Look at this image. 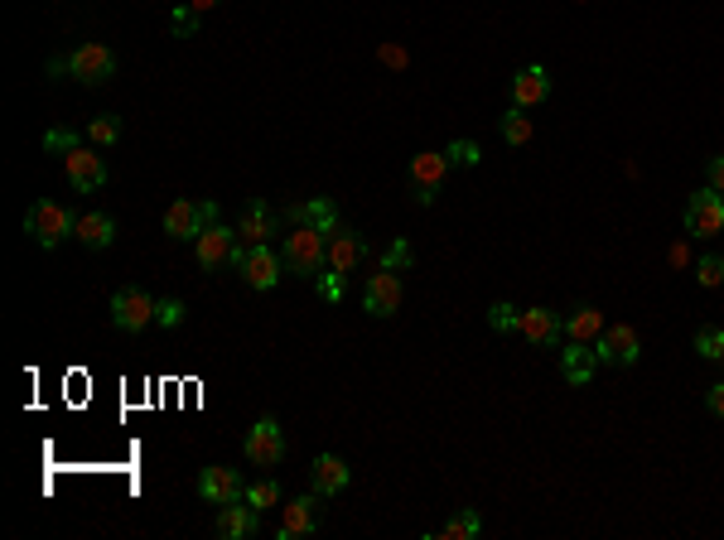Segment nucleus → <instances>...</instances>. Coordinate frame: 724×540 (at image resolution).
Returning <instances> with one entry per match:
<instances>
[{"instance_id":"obj_1","label":"nucleus","mask_w":724,"mask_h":540,"mask_svg":"<svg viewBox=\"0 0 724 540\" xmlns=\"http://www.w3.org/2000/svg\"><path fill=\"white\" fill-rule=\"evenodd\" d=\"M280 256H285V270H295V275H319L329 266V232L314 222H290Z\"/></svg>"},{"instance_id":"obj_2","label":"nucleus","mask_w":724,"mask_h":540,"mask_svg":"<svg viewBox=\"0 0 724 540\" xmlns=\"http://www.w3.org/2000/svg\"><path fill=\"white\" fill-rule=\"evenodd\" d=\"M78 217L68 203H54V198H34L25 213V232L34 237V242L44 246V251H54L63 237H78Z\"/></svg>"},{"instance_id":"obj_3","label":"nucleus","mask_w":724,"mask_h":540,"mask_svg":"<svg viewBox=\"0 0 724 540\" xmlns=\"http://www.w3.org/2000/svg\"><path fill=\"white\" fill-rule=\"evenodd\" d=\"M247 246L237 242V227H223V222H208L203 232L194 237V256L203 270H223V266H237Z\"/></svg>"},{"instance_id":"obj_4","label":"nucleus","mask_w":724,"mask_h":540,"mask_svg":"<svg viewBox=\"0 0 724 540\" xmlns=\"http://www.w3.org/2000/svg\"><path fill=\"white\" fill-rule=\"evenodd\" d=\"M208 222H218V203H213V198H203V203L179 198V203L165 208V237L169 242H194Z\"/></svg>"},{"instance_id":"obj_5","label":"nucleus","mask_w":724,"mask_h":540,"mask_svg":"<svg viewBox=\"0 0 724 540\" xmlns=\"http://www.w3.org/2000/svg\"><path fill=\"white\" fill-rule=\"evenodd\" d=\"M155 309H160V299H150L140 285H126V290L112 295V324L121 333H145L155 324Z\"/></svg>"},{"instance_id":"obj_6","label":"nucleus","mask_w":724,"mask_h":540,"mask_svg":"<svg viewBox=\"0 0 724 540\" xmlns=\"http://www.w3.org/2000/svg\"><path fill=\"white\" fill-rule=\"evenodd\" d=\"M724 232V193H715L710 184L686 198V237H720Z\"/></svg>"},{"instance_id":"obj_7","label":"nucleus","mask_w":724,"mask_h":540,"mask_svg":"<svg viewBox=\"0 0 724 540\" xmlns=\"http://www.w3.org/2000/svg\"><path fill=\"white\" fill-rule=\"evenodd\" d=\"M63 174H68L73 193L107 189V155H102V150H92V145H78V150H68V155H63Z\"/></svg>"},{"instance_id":"obj_8","label":"nucleus","mask_w":724,"mask_h":540,"mask_svg":"<svg viewBox=\"0 0 724 540\" xmlns=\"http://www.w3.org/2000/svg\"><path fill=\"white\" fill-rule=\"evenodd\" d=\"M68 73L83 82V87H102V82L116 78V54L107 49V44H78L73 54H68Z\"/></svg>"},{"instance_id":"obj_9","label":"nucleus","mask_w":724,"mask_h":540,"mask_svg":"<svg viewBox=\"0 0 724 540\" xmlns=\"http://www.w3.org/2000/svg\"><path fill=\"white\" fill-rule=\"evenodd\" d=\"M237 270H242V280H247L251 290H276L280 275H285V256H280L271 242L247 246L242 261H237Z\"/></svg>"},{"instance_id":"obj_10","label":"nucleus","mask_w":724,"mask_h":540,"mask_svg":"<svg viewBox=\"0 0 724 540\" xmlns=\"http://www.w3.org/2000/svg\"><path fill=\"white\" fill-rule=\"evenodd\" d=\"M242 454H247V463H261V468L285 459V430H280L276 415H261V420L251 425L247 439H242Z\"/></svg>"},{"instance_id":"obj_11","label":"nucleus","mask_w":724,"mask_h":540,"mask_svg":"<svg viewBox=\"0 0 724 540\" xmlns=\"http://www.w3.org/2000/svg\"><path fill=\"white\" fill-rule=\"evenodd\" d=\"M401 299H406V285H401V275L387 266L372 270V280H367V290H362V309L372 314V319H391L396 309H401Z\"/></svg>"},{"instance_id":"obj_12","label":"nucleus","mask_w":724,"mask_h":540,"mask_svg":"<svg viewBox=\"0 0 724 540\" xmlns=\"http://www.w3.org/2000/svg\"><path fill=\"white\" fill-rule=\"evenodd\" d=\"M445 174H449L445 150H425V155H416V160H411L406 179H411V198H416L420 208H430V203H435V193H440V184H445Z\"/></svg>"},{"instance_id":"obj_13","label":"nucleus","mask_w":724,"mask_h":540,"mask_svg":"<svg viewBox=\"0 0 724 540\" xmlns=\"http://www.w3.org/2000/svg\"><path fill=\"white\" fill-rule=\"evenodd\" d=\"M594 352H599V362L604 367H633L642 357V338L633 324H609L599 338H594Z\"/></svg>"},{"instance_id":"obj_14","label":"nucleus","mask_w":724,"mask_h":540,"mask_svg":"<svg viewBox=\"0 0 724 540\" xmlns=\"http://www.w3.org/2000/svg\"><path fill=\"white\" fill-rule=\"evenodd\" d=\"M285 512H280V540H300L309 531H319V521H324V497L309 487L305 497H295V502H280Z\"/></svg>"},{"instance_id":"obj_15","label":"nucleus","mask_w":724,"mask_h":540,"mask_svg":"<svg viewBox=\"0 0 724 540\" xmlns=\"http://www.w3.org/2000/svg\"><path fill=\"white\" fill-rule=\"evenodd\" d=\"M242 473L237 468H223V463H208L203 473H198V497L203 502H218V507H227V502H242Z\"/></svg>"},{"instance_id":"obj_16","label":"nucleus","mask_w":724,"mask_h":540,"mask_svg":"<svg viewBox=\"0 0 724 540\" xmlns=\"http://www.w3.org/2000/svg\"><path fill=\"white\" fill-rule=\"evenodd\" d=\"M522 338H531V348H556L565 338V319L556 309H522Z\"/></svg>"},{"instance_id":"obj_17","label":"nucleus","mask_w":724,"mask_h":540,"mask_svg":"<svg viewBox=\"0 0 724 540\" xmlns=\"http://www.w3.org/2000/svg\"><path fill=\"white\" fill-rule=\"evenodd\" d=\"M348 483H353V468L338 459V454H319V459L309 463V487H314L319 497H338Z\"/></svg>"},{"instance_id":"obj_18","label":"nucleus","mask_w":724,"mask_h":540,"mask_svg":"<svg viewBox=\"0 0 724 540\" xmlns=\"http://www.w3.org/2000/svg\"><path fill=\"white\" fill-rule=\"evenodd\" d=\"M362 261H367V242H362V232H353V227L338 222L334 232H329V266L348 275V270H358Z\"/></svg>"},{"instance_id":"obj_19","label":"nucleus","mask_w":724,"mask_h":540,"mask_svg":"<svg viewBox=\"0 0 724 540\" xmlns=\"http://www.w3.org/2000/svg\"><path fill=\"white\" fill-rule=\"evenodd\" d=\"M218 536L223 540H251L256 531H261V512L251 507V502H227V507H218Z\"/></svg>"},{"instance_id":"obj_20","label":"nucleus","mask_w":724,"mask_h":540,"mask_svg":"<svg viewBox=\"0 0 724 540\" xmlns=\"http://www.w3.org/2000/svg\"><path fill=\"white\" fill-rule=\"evenodd\" d=\"M546 97H551V73H546L541 63H531V68H522V73L512 78V107L531 111V107H541Z\"/></svg>"},{"instance_id":"obj_21","label":"nucleus","mask_w":724,"mask_h":540,"mask_svg":"<svg viewBox=\"0 0 724 540\" xmlns=\"http://www.w3.org/2000/svg\"><path fill=\"white\" fill-rule=\"evenodd\" d=\"M599 367H604V362H599L594 343H570V348L560 352V377L570 381V386H589Z\"/></svg>"},{"instance_id":"obj_22","label":"nucleus","mask_w":724,"mask_h":540,"mask_svg":"<svg viewBox=\"0 0 724 540\" xmlns=\"http://www.w3.org/2000/svg\"><path fill=\"white\" fill-rule=\"evenodd\" d=\"M276 237V213L266 208V203H247L242 217H237V242L242 246H261Z\"/></svg>"},{"instance_id":"obj_23","label":"nucleus","mask_w":724,"mask_h":540,"mask_svg":"<svg viewBox=\"0 0 724 540\" xmlns=\"http://www.w3.org/2000/svg\"><path fill=\"white\" fill-rule=\"evenodd\" d=\"M604 309H594V304H575L570 314H565V338L570 343H594L599 333H604Z\"/></svg>"},{"instance_id":"obj_24","label":"nucleus","mask_w":724,"mask_h":540,"mask_svg":"<svg viewBox=\"0 0 724 540\" xmlns=\"http://www.w3.org/2000/svg\"><path fill=\"white\" fill-rule=\"evenodd\" d=\"M78 242L87 251H107L116 242V217L112 213H83L78 217Z\"/></svg>"},{"instance_id":"obj_25","label":"nucleus","mask_w":724,"mask_h":540,"mask_svg":"<svg viewBox=\"0 0 724 540\" xmlns=\"http://www.w3.org/2000/svg\"><path fill=\"white\" fill-rule=\"evenodd\" d=\"M290 222H314V227L334 232V227H338V208L329 203V198H309V203H295V208H290Z\"/></svg>"},{"instance_id":"obj_26","label":"nucleus","mask_w":724,"mask_h":540,"mask_svg":"<svg viewBox=\"0 0 724 540\" xmlns=\"http://www.w3.org/2000/svg\"><path fill=\"white\" fill-rule=\"evenodd\" d=\"M478 531H483V516L478 512H454L445 526H440V540H474Z\"/></svg>"},{"instance_id":"obj_27","label":"nucleus","mask_w":724,"mask_h":540,"mask_svg":"<svg viewBox=\"0 0 724 540\" xmlns=\"http://www.w3.org/2000/svg\"><path fill=\"white\" fill-rule=\"evenodd\" d=\"M87 140H92V145H102V150H107V145H116V140H121V116H112V111L92 116V121H87Z\"/></svg>"},{"instance_id":"obj_28","label":"nucleus","mask_w":724,"mask_h":540,"mask_svg":"<svg viewBox=\"0 0 724 540\" xmlns=\"http://www.w3.org/2000/svg\"><path fill=\"white\" fill-rule=\"evenodd\" d=\"M242 502H251L256 512H266V507H280V483H276V478H256V483L242 492Z\"/></svg>"},{"instance_id":"obj_29","label":"nucleus","mask_w":724,"mask_h":540,"mask_svg":"<svg viewBox=\"0 0 724 540\" xmlns=\"http://www.w3.org/2000/svg\"><path fill=\"white\" fill-rule=\"evenodd\" d=\"M502 140H507V145H527L531 140V116L522 107H512L502 116Z\"/></svg>"},{"instance_id":"obj_30","label":"nucleus","mask_w":724,"mask_h":540,"mask_svg":"<svg viewBox=\"0 0 724 540\" xmlns=\"http://www.w3.org/2000/svg\"><path fill=\"white\" fill-rule=\"evenodd\" d=\"M314 290H319V299H329V304H338V299L348 295V275H343V270H319V275H314Z\"/></svg>"},{"instance_id":"obj_31","label":"nucleus","mask_w":724,"mask_h":540,"mask_svg":"<svg viewBox=\"0 0 724 540\" xmlns=\"http://www.w3.org/2000/svg\"><path fill=\"white\" fill-rule=\"evenodd\" d=\"M488 328H493V333H522V309L507 304V299L493 304V309H488Z\"/></svg>"},{"instance_id":"obj_32","label":"nucleus","mask_w":724,"mask_h":540,"mask_svg":"<svg viewBox=\"0 0 724 540\" xmlns=\"http://www.w3.org/2000/svg\"><path fill=\"white\" fill-rule=\"evenodd\" d=\"M696 352L705 357V362H724V328H700Z\"/></svg>"},{"instance_id":"obj_33","label":"nucleus","mask_w":724,"mask_h":540,"mask_svg":"<svg viewBox=\"0 0 724 540\" xmlns=\"http://www.w3.org/2000/svg\"><path fill=\"white\" fill-rule=\"evenodd\" d=\"M696 280L705 290H720L724 285V256H700L696 261Z\"/></svg>"},{"instance_id":"obj_34","label":"nucleus","mask_w":724,"mask_h":540,"mask_svg":"<svg viewBox=\"0 0 724 540\" xmlns=\"http://www.w3.org/2000/svg\"><path fill=\"white\" fill-rule=\"evenodd\" d=\"M445 160H449V164H464V169H474V164L483 160V150H478V140H449Z\"/></svg>"},{"instance_id":"obj_35","label":"nucleus","mask_w":724,"mask_h":540,"mask_svg":"<svg viewBox=\"0 0 724 540\" xmlns=\"http://www.w3.org/2000/svg\"><path fill=\"white\" fill-rule=\"evenodd\" d=\"M83 135L87 131H49V135H44V145H49L54 155H68V150H78V145H83Z\"/></svg>"},{"instance_id":"obj_36","label":"nucleus","mask_w":724,"mask_h":540,"mask_svg":"<svg viewBox=\"0 0 724 540\" xmlns=\"http://www.w3.org/2000/svg\"><path fill=\"white\" fill-rule=\"evenodd\" d=\"M411 261H416L411 242H391V246H387V256H382V266H387V270H406Z\"/></svg>"},{"instance_id":"obj_37","label":"nucleus","mask_w":724,"mask_h":540,"mask_svg":"<svg viewBox=\"0 0 724 540\" xmlns=\"http://www.w3.org/2000/svg\"><path fill=\"white\" fill-rule=\"evenodd\" d=\"M155 324H160V328H179V324H184V304H179V299H160Z\"/></svg>"},{"instance_id":"obj_38","label":"nucleus","mask_w":724,"mask_h":540,"mask_svg":"<svg viewBox=\"0 0 724 540\" xmlns=\"http://www.w3.org/2000/svg\"><path fill=\"white\" fill-rule=\"evenodd\" d=\"M169 25H174V34H179V39H189V34H198V10H189V5H179Z\"/></svg>"},{"instance_id":"obj_39","label":"nucleus","mask_w":724,"mask_h":540,"mask_svg":"<svg viewBox=\"0 0 724 540\" xmlns=\"http://www.w3.org/2000/svg\"><path fill=\"white\" fill-rule=\"evenodd\" d=\"M705 179H710V189L724 193V155H715V160L705 164Z\"/></svg>"},{"instance_id":"obj_40","label":"nucleus","mask_w":724,"mask_h":540,"mask_svg":"<svg viewBox=\"0 0 724 540\" xmlns=\"http://www.w3.org/2000/svg\"><path fill=\"white\" fill-rule=\"evenodd\" d=\"M705 405H710V415H720L724 420V381H715V386L705 391Z\"/></svg>"},{"instance_id":"obj_41","label":"nucleus","mask_w":724,"mask_h":540,"mask_svg":"<svg viewBox=\"0 0 724 540\" xmlns=\"http://www.w3.org/2000/svg\"><path fill=\"white\" fill-rule=\"evenodd\" d=\"M223 0H189V10H198V15H208V10H218Z\"/></svg>"},{"instance_id":"obj_42","label":"nucleus","mask_w":724,"mask_h":540,"mask_svg":"<svg viewBox=\"0 0 724 540\" xmlns=\"http://www.w3.org/2000/svg\"><path fill=\"white\" fill-rule=\"evenodd\" d=\"M382 63H391V68H401V63H406V54H401V49H382Z\"/></svg>"}]
</instances>
